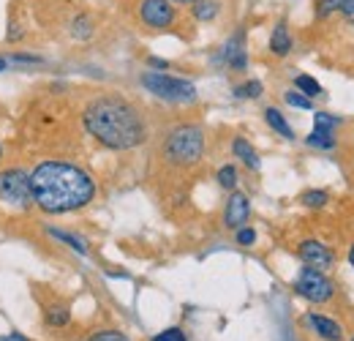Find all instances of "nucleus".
Returning <instances> with one entry per match:
<instances>
[{"label": "nucleus", "instance_id": "nucleus-17", "mask_svg": "<svg viewBox=\"0 0 354 341\" xmlns=\"http://www.w3.org/2000/svg\"><path fill=\"white\" fill-rule=\"evenodd\" d=\"M191 6H194V19H199V22H213L221 11L218 0H194Z\"/></svg>", "mask_w": 354, "mask_h": 341}, {"label": "nucleus", "instance_id": "nucleus-18", "mask_svg": "<svg viewBox=\"0 0 354 341\" xmlns=\"http://www.w3.org/2000/svg\"><path fill=\"white\" fill-rule=\"evenodd\" d=\"M68 322H71L68 306H49V308H46V325H49V328H66Z\"/></svg>", "mask_w": 354, "mask_h": 341}, {"label": "nucleus", "instance_id": "nucleus-19", "mask_svg": "<svg viewBox=\"0 0 354 341\" xmlns=\"http://www.w3.org/2000/svg\"><path fill=\"white\" fill-rule=\"evenodd\" d=\"M71 36H74L77 42H88L90 36H93V22H90L88 14H77V17L71 19Z\"/></svg>", "mask_w": 354, "mask_h": 341}, {"label": "nucleus", "instance_id": "nucleus-26", "mask_svg": "<svg viewBox=\"0 0 354 341\" xmlns=\"http://www.w3.org/2000/svg\"><path fill=\"white\" fill-rule=\"evenodd\" d=\"M283 98H286V104H289V107H297V110H313L310 98L308 96H303L300 90H289Z\"/></svg>", "mask_w": 354, "mask_h": 341}, {"label": "nucleus", "instance_id": "nucleus-6", "mask_svg": "<svg viewBox=\"0 0 354 341\" xmlns=\"http://www.w3.org/2000/svg\"><path fill=\"white\" fill-rule=\"evenodd\" d=\"M295 292L303 295L306 300H310V303H327L335 295V284L324 276V270L303 268L297 281H295Z\"/></svg>", "mask_w": 354, "mask_h": 341}, {"label": "nucleus", "instance_id": "nucleus-7", "mask_svg": "<svg viewBox=\"0 0 354 341\" xmlns=\"http://www.w3.org/2000/svg\"><path fill=\"white\" fill-rule=\"evenodd\" d=\"M177 19L175 3L169 0H142L139 3V22L150 30H167Z\"/></svg>", "mask_w": 354, "mask_h": 341}, {"label": "nucleus", "instance_id": "nucleus-37", "mask_svg": "<svg viewBox=\"0 0 354 341\" xmlns=\"http://www.w3.org/2000/svg\"><path fill=\"white\" fill-rule=\"evenodd\" d=\"M352 341H354V336H352Z\"/></svg>", "mask_w": 354, "mask_h": 341}, {"label": "nucleus", "instance_id": "nucleus-5", "mask_svg": "<svg viewBox=\"0 0 354 341\" xmlns=\"http://www.w3.org/2000/svg\"><path fill=\"white\" fill-rule=\"evenodd\" d=\"M0 202H6L11 208H28L33 202L30 172L19 170V167L0 172Z\"/></svg>", "mask_w": 354, "mask_h": 341}, {"label": "nucleus", "instance_id": "nucleus-23", "mask_svg": "<svg viewBox=\"0 0 354 341\" xmlns=\"http://www.w3.org/2000/svg\"><path fill=\"white\" fill-rule=\"evenodd\" d=\"M338 126H341V118H335V115H327V112H316V115H313V131H327V134H333Z\"/></svg>", "mask_w": 354, "mask_h": 341}, {"label": "nucleus", "instance_id": "nucleus-35", "mask_svg": "<svg viewBox=\"0 0 354 341\" xmlns=\"http://www.w3.org/2000/svg\"><path fill=\"white\" fill-rule=\"evenodd\" d=\"M349 262H352V268H354V246H352V252H349Z\"/></svg>", "mask_w": 354, "mask_h": 341}, {"label": "nucleus", "instance_id": "nucleus-4", "mask_svg": "<svg viewBox=\"0 0 354 341\" xmlns=\"http://www.w3.org/2000/svg\"><path fill=\"white\" fill-rule=\"evenodd\" d=\"M139 82L147 87L153 96H158L164 101H172V104L196 101V87H194L191 80H183V77H172V74H164V71H145L139 77Z\"/></svg>", "mask_w": 354, "mask_h": 341}, {"label": "nucleus", "instance_id": "nucleus-11", "mask_svg": "<svg viewBox=\"0 0 354 341\" xmlns=\"http://www.w3.org/2000/svg\"><path fill=\"white\" fill-rule=\"evenodd\" d=\"M306 325H308L319 339H324V341H341L344 339V328H341L335 320L324 317V314H313V311L306 314Z\"/></svg>", "mask_w": 354, "mask_h": 341}, {"label": "nucleus", "instance_id": "nucleus-14", "mask_svg": "<svg viewBox=\"0 0 354 341\" xmlns=\"http://www.w3.org/2000/svg\"><path fill=\"white\" fill-rule=\"evenodd\" d=\"M232 150H234V156L248 167V170H259V156H257V150H254V145L245 139V137H234V142H232Z\"/></svg>", "mask_w": 354, "mask_h": 341}, {"label": "nucleus", "instance_id": "nucleus-10", "mask_svg": "<svg viewBox=\"0 0 354 341\" xmlns=\"http://www.w3.org/2000/svg\"><path fill=\"white\" fill-rule=\"evenodd\" d=\"M297 254H300V259L306 262V268H316V270H327V268H333V259H335L333 252H330L324 243H319V241H313V238H308V241L300 243Z\"/></svg>", "mask_w": 354, "mask_h": 341}, {"label": "nucleus", "instance_id": "nucleus-31", "mask_svg": "<svg viewBox=\"0 0 354 341\" xmlns=\"http://www.w3.org/2000/svg\"><path fill=\"white\" fill-rule=\"evenodd\" d=\"M147 63H150L153 69H158V71H167V66H169V63H167V60H161V58H147Z\"/></svg>", "mask_w": 354, "mask_h": 341}, {"label": "nucleus", "instance_id": "nucleus-21", "mask_svg": "<svg viewBox=\"0 0 354 341\" xmlns=\"http://www.w3.org/2000/svg\"><path fill=\"white\" fill-rule=\"evenodd\" d=\"M232 93H234V98H259V96L265 93V85H262L259 80H248V82L234 87Z\"/></svg>", "mask_w": 354, "mask_h": 341}, {"label": "nucleus", "instance_id": "nucleus-2", "mask_svg": "<svg viewBox=\"0 0 354 341\" xmlns=\"http://www.w3.org/2000/svg\"><path fill=\"white\" fill-rule=\"evenodd\" d=\"M82 123L90 137L109 150H131L147 139V126L139 110L118 96H101L90 101Z\"/></svg>", "mask_w": 354, "mask_h": 341}, {"label": "nucleus", "instance_id": "nucleus-20", "mask_svg": "<svg viewBox=\"0 0 354 341\" xmlns=\"http://www.w3.org/2000/svg\"><path fill=\"white\" fill-rule=\"evenodd\" d=\"M306 145L319 148V150H333V148H335V134H327V131H310L308 137H306Z\"/></svg>", "mask_w": 354, "mask_h": 341}, {"label": "nucleus", "instance_id": "nucleus-22", "mask_svg": "<svg viewBox=\"0 0 354 341\" xmlns=\"http://www.w3.org/2000/svg\"><path fill=\"white\" fill-rule=\"evenodd\" d=\"M295 87L303 93V96H308V98H316V96H322V85L310 77V74H300L297 80H295Z\"/></svg>", "mask_w": 354, "mask_h": 341}, {"label": "nucleus", "instance_id": "nucleus-36", "mask_svg": "<svg viewBox=\"0 0 354 341\" xmlns=\"http://www.w3.org/2000/svg\"><path fill=\"white\" fill-rule=\"evenodd\" d=\"M0 159H3V145H0Z\"/></svg>", "mask_w": 354, "mask_h": 341}, {"label": "nucleus", "instance_id": "nucleus-12", "mask_svg": "<svg viewBox=\"0 0 354 341\" xmlns=\"http://www.w3.org/2000/svg\"><path fill=\"white\" fill-rule=\"evenodd\" d=\"M292 46H295V39L289 33V25L286 22H278L272 28V33H270V52L278 55V58H286L292 52Z\"/></svg>", "mask_w": 354, "mask_h": 341}, {"label": "nucleus", "instance_id": "nucleus-24", "mask_svg": "<svg viewBox=\"0 0 354 341\" xmlns=\"http://www.w3.org/2000/svg\"><path fill=\"white\" fill-rule=\"evenodd\" d=\"M327 200H330V194H327L324 189H308V191L303 194V205H306V208H313V211H316V208H324Z\"/></svg>", "mask_w": 354, "mask_h": 341}, {"label": "nucleus", "instance_id": "nucleus-9", "mask_svg": "<svg viewBox=\"0 0 354 341\" xmlns=\"http://www.w3.org/2000/svg\"><path fill=\"white\" fill-rule=\"evenodd\" d=\"M248 216H251L248 197L243 191H232L229 200H226V208H223V227L226 229H240V227H245Z\"/></svg>", "mask_w": 354, "mask_h": 341}, {"label": "nucleus", "instance_id": "nucleus-27", "mask_svg": "<svg viewBox=\"0 0 354 341\" xmlns=\"http://www.w3.org/2000/svg\"><path fill=\"white\" fill-rule=\"evenodd\" d=\"M234 232H237L234 238H237L240 246H254V243H257V232H254L251 227H240V229H234Z\"/></svg>", "mask_w": 354, "mask_h": 341}, {"label": "nucleus", "instance_id": "nucleus-29", "mask_svg": "<svg viewBox=\"0 0 354 341\" xmlns=\"http://www.w3.org/2000/svg\"><path fill=\"white\" fill-rule=\"evenodd\" d=\"M153 341H188V339H185V333L180 328H167L164 333H158Z\"/></svg>", "mask_w": 354, "mask_h": 341}, {"label": "nucleus", "instance_id": "nucleus-16", "mask_svg": "<svg viewBox=\"0 0 354 341\" xmlns=\"http://www.w3.org/2000/svg\"><path fill=\"white\" fill-rule=\"evenodd\" d=\"M265 121L267 126L272 128V131H278L283 139H295V131L289 126V121L281 115V110H275V107H267L265 110Z\"/></svg>", "mask_w": 354, "mask_h": 341}, {"label": "nucleus", "instance_id": "nucleus-25", "mask_svg": "<svg viewBox=\"0 0 354 341\" xmlns=\"http://www.w3.org/2000/svg\"><path fill=\"white\" fill-rule=\"evenodd\" d=\"M218 186L221 189H226V191H234L237 189V167H232V164H226V167H221L218 170Z\"/></svg>", "mask_w": 354, "mask_h": 341}, {"label": "nucleus", "instance_id": "nucleus-13", "mask_svg": "<svg viewBox=\"0 0 354 341\" xmlns=\"http://www.w3.org/2000/svg\"><path fill=\"white\" fill-rule=\"evenodd\" d=\"M330 14H344L349 22H354V0H319L316 3V17L324 19Z\"/></svg>", "mask_w": 354, "mask_h": 341}, {"label": "nucleus", "instance_id": "nucleus-30", "mask_svg": "<svg viewBox=\"0 0 354 341\" xmlns=\"http://www.w3.org/2000/svg\"><path fill=\"white\" fill-rule=\"evenodd\" d=\"M8 63H41L39 55H30V52H17L8 58Z\"/></svg>", "mask_w": 354, "mask_h": 341}, {"label": "nucleus", "instance_id": "nucleus-33", "mask_svg": "<svg viewBox=\"0 0 354 341\" xmlns=\"http://www.w3.org/2000/svg\"><path fill=\"white\" fill-rule=\"evenodd\" d=\"M169 3H177V6H191L194 0H169Z\"/></svg>", "mask_w": 354, "mask_h": 341}, {"label": "nucleus", "instance_id": "nucleus-15", "mask_svg": "<svg viewBox=\"0 0 354 341\" xmlns=\"http://www.w3.org/2000/svg\"><path fill=\"white\" fill-rule=\"evenodd\" d=\"M46 235L49 238H55V241H60V243H66L68 249H74L77 254H88V243L82 241V238H77V235H71V232H66V229H57V227H46Z\"/></svg>", "mask_w": 354, "mask_h": 341}, {"label": "nucleus", "instance_id": "nucleus-32", "mask_svg": "<svg viewBox=\"0 0 354 341\" xmlns=\"http://www.w3.org/2000/svg\"><path fill=\"white\" fill-rule=\"evenodd\" d=\"M0 341H28V339L19 336V333H8V336H0Z\"/></svg>", "mask_w": 354, "mask_h": 341}, {"label": "nucleus", "instance_id": "nucleus-8", "mask_svg": "<svg viewBox=\"0 0 354 341\" xmlns=\"http://www.w3.org/2000/svg\"><path fill=\"white\" fill-rule=\"evenodd\" d=\"M218 60H223L226 69H232V71H245L248 69V49H245V30L243 28L234 30L226 39V44L221 46Z\"/></svg>", "mask_w": 354, "mask_h": 341}, {"label": "nucleus", "instance_id": "nucleus-28", "mask_svg": "<svg viewBox=\"0 0 354 341\" xmlns=\"http://www.w3.org/2000/svg\"><path fill=\"white\" fill-rule=\"evenodd\" d=\"M88 341H129V336L120 331H101V333H93Z\"/></svg>", "mask_w": 354, "mask_h": 341}, {"label": "nucleus", "instance_id": "nucleus-1", "mask_svg": "<svg viewBox=\"0 0 354 341\" xmlns=\"http://www.w3.org/2000/svg\"><path fill=\"white\" fill-rule=\"evenodd\" d=\"M30 194L44 213H71L93 202L95 180L77 164L41 161L30 172Z\"/></svg>", "mask_w": 354, "mask_h": 341}, {"label": "nucleus", "instance_id": "nucleus-34", "mask_svg": "<svg viewBox=\"0 0 354 341\" xmlns=\"http://www.w3.org/2000/svg\"><path fill=\"white\" fill-rule=\"evenodd\" d=\"M6 66H8V58H0V71H3Z\"/></svg>", "mask_w": 354, "mask_h": 341}, {"label": "nucleus", "instance_id": "nucleus-3", "mask_svg": "<svg viewBox=\"0 0 354 341\" xmlns=\"http://www.w3.org/2000/svg\"><path fill=\"white\" fill-rule=\"evenodd\" d=\"M205 156V131L194 123L175 126L164 139V159L175 167H194Z\"/></svg>", "mask_w": 354, "mask_h": 341}]
</instances>
